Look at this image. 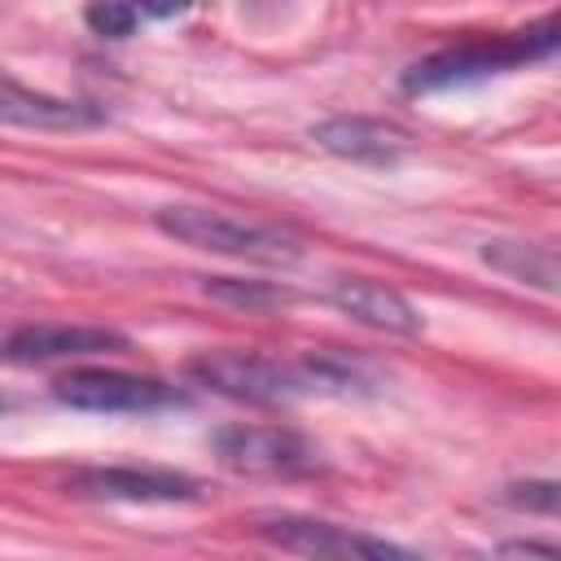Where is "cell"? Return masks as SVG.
I'll list each match as a JSON object with an SVG mask.
<instances>
[{"label":"cell","mask_w":561,"mask_h":561,"mask_svg":"<svg viewBox=\"0 0 561 561\" xmlns=\"http://www.w3.org/2000/svg\"><path fill=\"white\" fill-rule=\"evenodd\" d=\"M557 53V18H543L539 26L513 31V35H491V39H469V44H451L438 48L430 57H421L416 66L403 70V92L425 96V92H447V88H465L530 61H543Z\"/></svg>","instance_id":"obj_1"},{"label":"cell","mask_w":561,"mask_h":561,"mask_svg":"<svg viewBox=\"0 0 561 561\" xmlns=\"http://www.w3.org/2000/svg\"><path fill=\"white\" fill-rule=\"evenodd\" d=\"M158 232H167L171 241H184L193 250L206 254H224V259H241V263H267V267H285L302 254V245L259 219H241L228 210H210V206H162L153 215Z\"/></svg>","instance_id":"obj_2"},{"label":"cell","mask_w":561,"mask_h":561,"mask_svg":"<svg viewBox=\"0 0 561 561\" xmlns=\"http://www.w3.org/2000/svg\"><path fill=\"white\" fill-rule=\"evenodd\" d=\"M188 373L215 394L241 403H289L298 394H311L302 364H280L254 351H202L197 359H188Z\"/></svg>","instance_id":"obj_3"},{"label":"cell","mask_w":561,"mask_h":561,"mask_svg":"<svg viewBox=\"0 0 561 561\" xmlns=\"http://www.w3.org/2000/svg\"><path fill=\"white\" fill-rule=\"evenodd\" d=\"M53 394L75 412H101V416H145L184 403L175 386L123 368H70L66 377L53 381Z\"/></svg>","instance_id":"obj_4"},{"label":"cell","mask_w":561,"mask_h":561,"mask_svg":"<svg viewBox=\"0 0 561 561\" xmlns=\"http://www.w3.org/2000/svg\"><path fill=\"white\" fill-rule=\"evenodd\" d=\"M131 351V337L110 324H66V320H39L22 324L0 337V359L18 368L35 364H75V359H101Z\"/></svg>","instance_id":"obj_5"},{"label":"cell","mask_w":561,"mask_h":561,"mask_svg":"<svg viewBox=\"0 0 561 561\" xmlns=\"http://www.w3.org/2000/svg\"><path fill=\"white\" fill-rule=\"evenodd\" d=\"M210 447L228 469L259 478H294L320 465V451L280 425H224L210 434Z\"/></svg>","instance_id":"obj_6"},{"label":"cell","mask_w":561,"mask_h":561,"mask_svg":"<svg viewBox=\"0 0 561 561\" xmlns=\"http://www.w3.org/2000/svg\"><path fill=\"white\" fill-rule=\"evenodd\" d=\"M75 491L92 500H118V504H184L202 495L197 478L175 473V469H153V465L83 469L75 473Z\"/></svg>","instance_id":"obj_7"},{"label":"cell","mask_w":561,"mask_h":561,"mask_svg":"<svg viewBox=\"0 0 561 561\" xmlns=\"http://www.w3.org/2000/svg\"><path fill=\"white\" fill-rule=\"evenodd\" d=\"M259 535L298 557H373V561L408 557V548H399L390 539H377V535H364V530H351L337 522H316V517H276V522H263Z\"/></svg>","instance_id":"obj_8"},{"label":"cell","mask_w":561,"mask_h":561,"mask_svg":"<svg viewBox=\"0 0 561 561\" xmlns=\"http://www.w3.org/2000/svg\"><path fill=\"white\" fill-rule=\"evenodd\" d=\"M0 123L22 127V131H83V127H101L105 110L92 101L48 96V92L22 88L18 79L0 75Z\"/></svg>","instance_id":"obj_9"},{"label":"cell","mask_w":561,"mask_h":561,"mask_svg":"<svg viewBox=\"0 0 561 561\" xmlns=\"http://www.w3.org/2000/svg\"><path fill=\"white\" fill-rule=\"evenodd\" d=\"M311 140L346 162H364V167H394L408 153V136L390 123L364 118V114H342V118H324L311 127Z\"/></svg>","instance_id":"obj_10"},{"label":"cell","mask_w":561,"mask_h":561,"mask_svg":"<svg viewBox=\"0 0 561 561\" xmlns=\"http://www.w3.org/2000/svg\"><path fill=\"white\" fill-rule=\"evenodd\" d=\"M333 307L368 329H381V333H403V337H416L421 333V311L390 285L381 280H368V276H337L333 289H329Z\"/></svg>","instance_id":"obj_11"},{"label":"cell","mask_w":561,"mask_h":561,"mask_svg":"<svg viewBox=\"0 0 561 561\" xmlns=\"http://www.w3.org/2000/svg\"><path fill=\"white\" fill-rule=\"evenodd\" d=\"M482 259H486L500 276H508V280H517V285H535V289H543V294L557 289V259H552V250H543V245H530V241H486V245H482Z\"/></svg>","instance_id":"obj_12"},{"label":"cell","mask_w":561,"mask_h":561,"mask_svg":"<svg viewBox=\"0 0 561 561\" xmlns=\"http://www.w3.org/2000/svg\"><path fill=\"white\" fill-rule=\"evenodd\" d=\"M202 289H206L210 298L228 302V307H241V311H272V307H280V302H289V294H285V289H276V285H267V280L210 276Z\"/></svg>","instance_id":"obj_13"},{"label":"cell","mask_w":561,"mask_h":561,"mask_svg":"<svg viewBox=\"0 0 561 561\" xmlns=\"http://www.w3.org/2000/svg\"><path fill=\"white\" fill-rule=\"evenodd\" d=\"M136 9H131V0H88V9H83V22L96 31V35H105V39H123V35H131L136 31Z\"/></svg>","instance_id":"obj_14"},{"label":"cell","mask_w":561,"mask_h":561,"mask_svg":"<svg viewBox=\"0 0 561 561\" xmlns=\"http://www.w3.org/2000/svg\"><path fill=\"white\" fill-rule=\"evenodd\" d=\"M508 504H517V508H539V513H557V482L508 486Z\"/></svg>","instance_id":"obj_15"},{"label":"cell","mask_w":561,"mask_h":561,"mask_svg":"<svg viewBox=\"0 0 561 561\" xmlns=\"http://www.w3.org/2000/svg\"><path fill=\"white\" fill-rule=\"evenodd\" d=\"M193 0H131V9L136 13H145V18H175V13H184Z\"/></svg>","instance_id":"obj_16"},{"label":"cell","mask_w":561,"mask_h":561,"mask_svg":"<svg viewBox=\"0 0 561 561\" xmlns=\"http://www.w3.org/2000/svg\"><path fill=\"white\" fill-rule=\"evenodd\" d=\"M500 552H517V557H522V552H526V557H557L552 543H504Z\"/></svg>","instance_id":"obj_17"},{"label":"cell","mask_w":561,"mask_h":561,"mask_svg":"<svg viewBox=\"0 0 561 561\" xmlns=\"http://www.w3.org/2000/svg\"><path fill=\"white\" fill-rule=\"evenodd\" d=\"M4 408H9V399H4V394H0V412H4Z\"/></svg>","instance_id":"obj_18"}]
</instances>
